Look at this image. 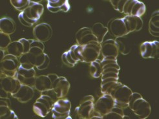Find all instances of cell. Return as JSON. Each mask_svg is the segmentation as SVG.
Instances as JSON below:
<instances>
[{
    "label": "cell",
    "instance_id": "2",
    "mask_svg": "<svg viewBox=\"0 0 159 119\" xmlns=\"http://www.w3.org/2000/svg\"><path fill=\"white\" fill-rule=\"evenodd\" d=\"M114 9L126 16L141 17L146 12L144 3L137 0H111Z\"/></svg>",
    "mask_w": 159,
    "mask_h": 119
},
{
    "label": "cell",
    "instance_id": "12",
    "mask_svg": "<svg viewBox=\"0 0 159 119\" xmlns=\"http://www.w3.org/2000/svg\"><path fill=\"white\" fill-rule=\"evenodd\" d=\"M101 53V44L98 42H91L82 46L81 55L82 62L85 63H91L98 59Z\"/></svg>",
    "mask_w": 159,
    "mask_h": 119
},
{
    "label": "cell",
    "instance_id": "17",
    "mask_svg": "<svg viewBox=\"0 0 159 119\" xmlns=\"http://www.w3.org/2000/svg\"><path fill=\"white\" fill-rule=\"evenodd\" d=\"M107 29L110 33L116 38L125 36L129 34L122 18L111 20L108 23Z\"/></svg>",
    "mask_w": 159,
    "mask_h": 119
},
{
    "label": "cell",
    "instance_id": "30",
    "mask_svg": "<svg viewBox=\"0 0 159 119\" xmlns=\"http://www.w3.org/2000/svg\"><path fill=\"white\" fill-rule=\"evenodd\" d=\"M50 64V58L45 53H43L41 54H39L36 57V62H35V67L38 70H45L47 68H48Z\"/></svg>",
    "mask_w": 159,
    "mask_h": 119
},
{
    "label": "cell",
    "instance_id": "19",
    "mask_svg": "<svg viewBox=\"0 0 159 119\" xmlns=\"http://www.w3.org/2000/svg\"><path fill=\"white\" fill-rule=\"evenodd\" d=\"M52 89L58 98H64L70 89V83L67 79L63 76H58L53 82Z\"/></svg>",
    "mask_w": 159,
    "mask_h": 119
},
{
    "label": "cell",
    "instance_id": "21",
    "mask_svg": "<svg viewBox=\"0 0 159 119\" xmlns=\"http://www.w3.org/2000/svg\"><path fill=\"white\" fill-rule=\"evenodd\" d=\"M0 84H1L2 89L11 94L17 89L20 82L16 78L7 76L3 74H1V76H0Z\"/></svg>",
    "mask_w": 159,
    "mask_h": 119
},
{
    "label": "cell",
    "instance_id": "35",
    "mask_svg": "<svg viewBox=\"0 0 159 119\" xmlns=\"http://www.w3.org/2000/svg\"><path fill=\"white\" fill-rule=\"evenodd\" d=\"M61 60L64 64L69 67H74L76 63H78L71 56V54L69 51L65 52L62 54L61 56Z\"/></svg>",
    "mask_w": 159,
    "mask_h": 119
},
{
    "label": "cell",
    "instance_id": "10",
    "mask_svg": "<svg viewBox=\"0 0 159 119\" xmlns=\"http://www.w3.org/2000/svg\"><path fill=\"white\" fill-rule=\"evenodd\" d=\"M20 66V62L19 58L7 54L3 59L1 60V64H0L1 74L15 78Z\"/></svg>",
    "mask_w": 159,
    "mask_h": 119
},
{
    "label": "cell",
    "instance_id": "33",
    "mask_svg": "<svg viewBox=\"0 0 159 119\" xmlns=\"http://www.w3.org/2000/svg\"><path fill=\"white\" fill-rule=\"evenodd\" d=\"M0 118L1 119H18V117L16 115L11 107L0 106Z\"/></svg>",
    "mask_w": 159,
    "mask_h": 119
},
{
    "label": "cell",
    "instance_id": "22",
    "mask_svg": "<svg viewBox=\"0 0 159 119\" xmlns=\"http://www.w3.org/2000/svg\"><path fill=\"white\" fill-rule=\"evenodd\" d=\"M47 8L52 13L60 11L67 12L70 9V4L68 0H48Z\"/></svg>",
    "mask_w": 159,
    "mask_h": 119
},
{
    "label": "cell",
    "instance_id": "13",
    "mask_svg": "<svg viewBox=\"0 0 159 119\" xmlns=\"http://www.w3.org/2000/svg\"><path fill=\"white\" fill-rule=\"evenodd\" d=\"M11 95L20 102L26 103L33 99L34 95V90L33 87L20 83L17 89Z\"/></svg>",
    "mask_w": 159,
    "mask_h": 119
},
{
    "label": "cell",
    "instance_id": "18",
    "mask_svg": "<svg viewBox=\"0 0 159 119\" xmlns=\"http://www.w3.org/2000/svg\"><path fill=\"white\" fill-rule=\"evenodd\" d=\"M119 54L116 42L113 39H108L101 43V53L103 58H117Z\"/></svg>",
    "mask_w": 159,
    "mask_h": 119
},
{
    "label": "cell",
    "instance_id": "15",
    "mask_svg": "<svg viewBox=\"0 0 159 119\" xmlns=\"http://www.w3.org/2000/svg\"><path fill=\"white\" fill-rule=\"evenodd\" d=\"M140 52L142 58H156L158 56L159 42L153 41L142 43L140 46Z\"/></svg>",
    "mask_w": 159,
    "mask_h": 119
},
{
    "label": "cell",
    "instance_id": "14",
    "mask_svg": "<svg viewBox=\"0 0 159 119\" xmlns=\"http://www.w3.org/2000/svg\"><path fill=\"white\" fill-rule=\"evenodd\" d=\"M33 35L36 40L41 42H47L52 35V27L47 23H39L34 27Z\"/></svg>",
    "mask_w": 159,
    "mask_h": 119
},
{
    "label": "cell",
    "instance_id": "25",
    "mask_svg": "<svg viewBox=\"0 0 159 119\" xmlns=\"http://www.w3.org/2000/svg\"><path fill=\"white\" fill-rule=\"evenodd\" d=\"M91 29L94 36L97 38L98 42L100 44L104 42V39L109 31L107 27L99 22L95 23Z\"/></svg>",
    "mask_w": 159,
    "mask_h": 119
},
{
    "label": "cell",
    "instance_id": "23",
    "mask_svg": "<svg viewBox=\"0 0 159 119\" xmlns=\"http://www.w3.org/2000/svg\"><path fill=\"white\" fill-rule=\"evenodd\" d=\"M122 19L125 23L129 34L133 33V32L140 30L143 27V21L140 17L125 16Z\"/></svg>",
    "mask_w": 159,
    "mask_h": 119
},
{
    "label": "cell",
    "instance_id": "5",
    "mask_svg": "<svg viewBox=\"0 0 159 119\" xmlns=\"http://www.w3.org/2000/svg\"><path fill=\"white\" fill-rule=\"evenodd\" d=\"M128 107L140 119L147 118L152 111L149 103L143 98L142 95L138 93L133 92Z\"/></svg>",
    "mask_w": 159,
    "mask_h": 119
},
{
    "label": "cell",
    "instance_id": "27",
    "mask_svg": "<svg viewBox=\"0 0 159 119\" xmlns=\"http://www.w3.org/2000/svg\"><path fill=\"white\" fill-rule=\"evenodd\" d=\"M149 32L155 37L159 36V11H155L149 21Z\"/></svg>",
    "mask_w": 159,
    "mask_h": 119
},
{
    "label": "cell",
    "instance_id": "1",
    "mask_svg": "<svg viewBox=\"0 0 159 119\" xmlns=\"http://www.w3.org/2000/svg\"><path fill=\"white\" fill-rule=\"evenodd\" d=\"M101 63L102 65L101 92L102 94H107L109 90L118 82L120 67L117 62V58H103Z\"/></svg>",
    "mask_w": 159,
    "mask_h": 119
},
{
    "label": "cell",
    "instance_id": "16",
    "mask_svg": "<svg viewBox=\"0 0 159 119\" xmlns=\"http://www.w3.org/2000/svg\"><path fill=\"white\" fill-rule=\"evenodd\" d=\"M58 77L56 74H49L47 75H40L36 77L34 88L39 92H42L52 89L54 81Z\"/></svg>",
    "mask_w": 159,
    "mask_h": 119
},
{
    "label": "cell",
    "instance_id": "31",
    "mask_svg": "<svg viewBox=\"0 0 159 119\" xmlns=\"http://www.w3.org/2000/svg\"><path fill=\"white\" fill-rule=\"evenodd\" d=\"M89 73L92 77L97 78L101 76L102 73V65L101 60L97 59L90 63Z\"/></svg>",
    "mask_w": 159,
    "mask_h": 119
},
{
    "label": "cell",
    "instance_id": "20",
    "mask_svg": "<svg viewBox=\"0 0 159 119\" xmlns=\"http://www.w3.org/2000/svg\"><path fill=\"white\" fill-rule=\"evenodd\" d=\"M76 40L77 45H85L91 42H98L97 38L94 36L90 28L83 27L80 29L76 33Z\"/></svg>",
    "mask_w": 159,
    "mask_h": 119
},
{
    "label": "cell",
    "instance_id": "36",
    "mask_svg": "<svg viewBox=\"0 0 159 119\" xmlns=\"http://www.w3.org/2000/svg\"><path fill=\"white\" fill-rule=\"evenodd\" d=\"M36 57L37 56H35L33 54L27 53L22 54L19 58V60L20 63H29V64H32L35 66Z\"/></svg>",
    "mask_w": 159,
    "mask_h": 119
},
{
    "label": "cell",
    "instance_id": "39",
    "mask_svg": "<svg viewBox=\"0 0 159 119\" xmlns=\"http://www.w3.org/2000/svg\"><path fill=\"white\" fill-rule=\"evenodd\" d=\"M0 52H1V60H0V61H1V60H2L3 59V58L6 56L7 54H5V49H0Z\"/></svg>",
    "mask_w": 159,
    "mask_h": 119
},
{
    "label": "cell",
    "instance_id": "9",
    "mask_svg": "<svg viewBox=\"0 0 159 119\" xmlns=\"http://www.w3.org/2000/svg\"><path fill=\"white\" fill-rule=\"evenodd\" d=\"M94 98L91 95L84 97L75 108L76 117L80 119H91L94 113Z\"/></svg>",
    "mask_w": 159,
    "mask_h": 119
},
{
    "label": "cell",
    "instance_id": "29",
    "mask_svg": "<svg viewBox=\"0 0 159 119\" xmlns=\"http://www.w3.org/2000/svg\"><path fill=\"white\" fill-rule=\"evenodd\" d=\"M29 53L33 54L35 56H38L44 53L45 46L43 42H39L36 39H29Z\"/></svg>",
    "mask_w": 159,
    "mask_h": 119
},
{
    "label": "cell",
    "instance_id": "37",
    "mask_svg": "<svg viewBox=\"0 0 159 119\" xmlns=\"http://www.w3.org/2000/svg\"><path fill=\"white\" fill-rule=\"evenodd\" d=\"M0 49L5 50L12 42L10 35L0 33Z\"/></svg>",
    "mask_w": 159,
    "mask_h": 119
},
{
    "label": "cell",
    "instance_id": "26",
    "mask_svg": "<svg viewBox=\"0 0 159 119\" xmlns=\"http://www.w3.org/2000/svg\"><path fill=\"white\" fill-rule=\"evenodd\" d=\"M7 54L13 55L14 57L20 58L24 54V46L20 40L12 42L11 44L5 49Z\"/></svg>",
    "mask_w": 159,
    "mask_h": 119
},
{
    "label": "cell",
    "instance_id": "6",
    "mask_svg": "<svg viewBox=\"0 0 159 119\" xmlns=\"http://www.w3.org/2000/svg\"><path fill=\"white\" fill-rule=\"evenodd\" d=\"M115 107V102L109 94H103L94 104V113L91 119H102V117Z\"/></svg>",
    "mask_w": 159,
    "mask_h": 119
},
{
    "label": "cell",
    "instance_id": "24",
    "mask_svg": "<svg viewBox=\"0 0 159 119\" xmlns=\"http://www.w3.org/2000/svg\"><path fill=\"white\" fill-rule=\"evenodd\" d=\"M16 30V23L10 18H2L0 20V33L8 35L13 34Z\"/></svg>",
    "mask_w": 159,
    "mask_h": 119
},
{
    "label": "cell",
    "instance_id": "3",
    "mask_svg": "<svg viewBox=\"0 0 159 119\" xmlns=\"http://www.w3.org/2000/svg\"><path fill=\"white\" fill-rule=\"evenodd\" d=\"M43 11V5L30 1V3L27 9L19 14L18 19L23 25L30 27L34 25L40 19Z\"/></svg>",
    "mask_w": 159,
    "mask_h": 119
},
{
    "label": "cell",
    "instance_id": "28",
    "mask_svg": "<svg viewBox=\"0 0 159 119\" xmlns=\"http://www.w3.org/2000/svg\"><path fill=\"white\" fill-rule=\"evenodd\" d=\"M115 40L117 45L119 53H120L123 55H127L131 52V45L128 38L122 36L116 38Z\"/></svg>",
    "mask_w": 159,
    "mask_h": 119
},
{
    "label": "cell",
    "instance_id": "32",
    "mask_svg": "<svg viewBox=\"0 0 159 119\" xmlns=\"http://www.w3.org/2000/svg\"><path fill=\"white\" fill-rule=\"evenodd\" d=\"M124 117L123 109L115 106L109 113L103 116L102 119H124Z\"/></svg>",
    "mask_w": 159,
    "mask_h": 119
},
{
    "label": "cell",
    "instance_id": "38",
    "mask_svg": "<svg viewBox=\"0 0 159 119\" xmlns=\"http://www.w3.org/2000/svg\"><path fill=\"white\" fill-rule=\"evenodd\" d=\"M11 106V100L9 99V97L7 98H3V97H0V106Z\"/></svg>",
    "mask_w": 159,
    "mask_h": 119
},
{
    "label": "cell",
    "instance_id": "8",
    "mask_svg": "<svg viewBox=\"0 0 159 119\" xmlns=\"http://www.w3.org/2000/svg\"><path fill=\"white\" fill-rule=\"evenodd\" d=\"M57 101L47 94H41L33 104L34 113L40 117H45L52 110L54 102Z\"/></svg>",
    "mask_w": 159,
    "mask_h": 119
},
{
    "label": "cell",
    "instance_id": "34",
    "mask_svg": "<svg viewBox=\"0 0 159 119\" xmlns=\"http://www.w3.org/2000/svg\"><path fill=\"white\" fill-rule=\"evenodd\" d=\"M10 2L16 9L20 12L24 11L30 3L29 0H11Z\"/></svg>",
    "mask_w": 159,
    "mask_h": 119
},
{
    "label": "cell",
    "instance_id": "11",
    "mask_svg": "<svg viewBox=\"0 0 159 119\" xmlns=\"http://www.w3.org/2000/svg\"><path fill=\"white\" fill-rule=\"evenodd\" d=\"M71 109V104L69 100L59 98L54 102L51 112L54 119L69 118Z\"/></svg>",
    "mask_w": 159,
    "mask_h": 119
},
{
    "label": "cell",
    "instance_id": "4",
    "mask_svg": "<svg viewBox=\"0 0 159 119\" xmlns=\"http://www.w3.org/2000/svg\"><path fill=\"white\" fill-rule=\"evenodd\" d=\"M107 94H110L114 100L115 106L125 109L128 108L133 91L128 86L118 82L109 90Z\"/></svg>",
    "mask_w": 159,
    "mask_h": 119
},
{
    "label": "cell",
    "instance_id": "7",
    "mask_svg": "<svg viewBox=\"0 0 159 119\" xmlns=\"http://www.w3.org/2000/svg\"><path fill=\"white\" fill-rule=\"evenodd\" d=\"M34 67V66L29 63H20L15 78L22 84L34 87L37 77Z\"/></svg>",
    "mask_w": 159,
    "mask_h": 119
}]
</instances>
